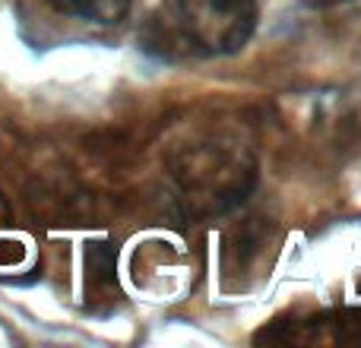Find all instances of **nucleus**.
<instances>
[{
  "label": "nucleus",
  "instance_id": "nucleus-1",
  "mask_svg": "<svg viewBox=\"0 0 361 348\" xmlns=\"http://www.w3.org/2000/svg\"><path fill=\"white\" fill-rule=\"evenodd\" d=\"M171 25L193 51L225 57L241 51L257 29L254 0H162Z\"/></svg>",
  "mask_w": 361,
  "mask_h": 348
},
{
  "label": "nucleus",
  "instance_id": "nucleus-3",
  "mask_svg": "<svg viewBox=\"0 0 361 348\" xmlns=\"http://www.w3.org/2000/svg\"><path fill=\"white\" fill-rule=\"evenodd\" d=\"M6 218H10V212H6V203L0 199V222H6Z\"/></svg>",
  "mask_w": 361,
  "mask_h": 348
},
{
  "label": "nucleus",
  "instance_id": "nucleus-2",
  "mask_svg": "<svg viewBox=\"0 0 361 348\" xmlns=\"http://www.w3.org/2000/svg\"><path fill=\"white\" fill-rule=\"evenodd\" d=\"M57 13L92 25H118L130 13V0H48Z\"/></svg>",
  "mask_w": 361,
  "mask_h": 348
}]
</instances>
